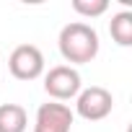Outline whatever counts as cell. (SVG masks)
Masks as SVG:
<instances>
[{
  "label": "cell",
  "instance_id": "7a4b0ae2",
  "mask_svg": "<svg viewBox=\"0 0 132 132\" xmlns=\"http://www.w3.org/2000/svg\"><path fill=\"white\" fill-rule=\"evenodd\" d=\"M80 73L70 65H57L44 75V91L54 101H70L80 93Z\"/></svg>",
  "mask_w": 132,
  "mask_h": 132
},
{
  "label": "cell",
  "instance_id": "6da1fadb",
  "mask_svg": "<svg viewBox=\"0 0 132 132\" xmlns=\"http://www.w3.org/2000/svg\"><path fill=\"white\" fill-rule=\"evenodd\" d=\"M57 44H60V54L70 65H86V62L96 60L101 42H98V34L93 26H88L83 21H73L68 26H62Z\"/></svg>",
  "mask_w": 132,
  "mask_h": 132
},
{
  "label": "cell",
  "instance_id": "52a82bcc",
  "mask_svg": "<svg viewBox=\"0 0 132 132\" xmlns=\"http://www.w3.org/2000/svg\"><path fill=\"white\" fill-rule=\"evenodd\" d=\"M109 34H111V39L119 47H129L132 44V13L129 11H119L117 16H111Z\"/></svg>",
  "mask_w": 132,
  "mask_h": 132
},
{
  "label": "cell",
  "instance_id": "5b68a950",
  "mask_svg": "<svg viewBox=\"0 0 132 132\" xmlns=\"http://www.w3.org/2000/svg\"><path fill=\"white\" fill-rule=\"evenodd\" d=\"M73 111L68 104H42L36 109L34 119V132H70L73 129Z\"/></svg>",
  "mask_w": 132,
  "mask_h": 132
},
{
  "label": "cell",
  "instance_id": "3957f363",
  "mask_svg": "<svg viewBox=\"0 0 132 132\" xmlns=\"http://www.w3.org/2000/svg\"><path fill=\"white\" fill-rule=\"evenodd\" d=\"M8 70L18 80H36L44 73V54L34 44H21L8 57Z\"/></svg>",
  "mask_w": 132,
  "mask_h": 132
},
{
  "label": "cell",
  "instance_id": "8992f818",
  "mask_svg": "<svg viewBox=\"0 0 132 132\" xmlns=\"http://www.w3.org/2000/svg\"><path fill=\"white\" fill-rule=\"evenodd\" d=\"M29 114L21 104H0V132H26Z\"/></svg>",
  "mask_w": 132,
  "mask_h": 132
},
{
  "label": "cell",
  "instance_id": "ba28073f",
  "mask_svg": "<svg viewBox=\"0 0 132 132\" xmlns=\"http://www.w3.org/2000/svg\"><path fill=\"white\" fill-rule=\"evenodd\" d=\"M73 11L86 18H96L109 11V0H73Z\"/></svg>",
  "mask_w": 132,
  "mask_h": 132
},
{
  "label": "cell",
  "instance_id": "277c9868",
  "mask_svg": "<svg viewBox=\"0 0 132 132\" xmlns=\"http://www.w3.org/2000/svg\"><path fill=\"white\" fill-rule=\"evenodd\" d=\"M111 109H114V96H111L106 88H101V86H91V88H86V91L78 93L75 111H78L83 119H88V122H101V119H106V117L111 114Z\"/></svg>",
  "mask_w": 132,
  "mask_h": 132
}]
</instances>
